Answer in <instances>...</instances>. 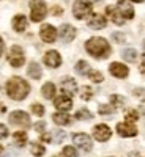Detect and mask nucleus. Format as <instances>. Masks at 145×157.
Listing matches in <instances>:
<instances>
[{"label": "nucleus", "mask_w": 145, "mask_h": 157, "mask_svg": "<svg viewBox=\"0 0 145 157\" xmlns=\"http://www.w3.org/2000/svg\"><path fill=\"white\" fill-rule=\"evenodd\" d=\"M30 93V85L22 77H11L6 82V94L13 101H24Z\"/></svg>", "instance_id": "obj_1"}, {"label": "nucleus", "mask_w": 145, "mask_h": 157, "mask_svg": "<svg viewBox=\"0 0 145 157\" xmlns=\"http://www.w3.org/2000/svg\"><path fill=\"white\" fill-rule=\"evenodd\" d=\"M85 50L93 58L104 60L111 55V44L107 43V39H104L101 36H93L85 43Z\"/></svg>", "instance_id": "obj_2"}, {"label": "nucleus", "mask_w": 145, "mask_h": 157, "mask_svg": "<svg viewBox=\"0 0 145 157\" xmlns=\"http://www.w3.org/2000/svg\"><path fill=\"white\" fill-rule=\"evenodd\" d=\"M91 11H93V6L90 0H76L73 5V14L76 19H87Z\"/></svg>", "instance_id": "obj_3"}, {"label": "nucleus", "mask_w": 145, "mask_h": 157, "mask_svg": "<svg viewBox=\"0 0 145 157\" xmlns=\"http://www.w3.org/2000/svg\"><path fill=\"white\" fill-rule=\"evenodd\" d=\"M47 14V6L43 0H32L30 2V17L33 22H41Z\"/></svg>", "instance_id": "obj_4"}, {"label": "nucleus", "mask_w": 145, "mask_h": 157, "mask_svg": "<svg viewBox=\"0 0 145 157\" xmlns=\"http://www.w3.org/2000/svg\"><path fill=\"white\" fill-rule=\"evenodd\" d=\"M8 61L13 68H21L25 63V54L21 46H13L8 52Z\"/></svg>", "instance_id": "obj_5"}, {"label": "nucleus", "mask_w": 145, "mask_h": 157, "mask_svg": "<svg viewBox=\"0 0 145 157\" xmlns=\"http://www.w3.org/2000/svg\"><path fill=\"white\" fill-rule=\"evenodd\" d=\"M8 121H10L11 124L19 126V127H24V129L30 127V123H32L29 113H25V112H22V110H14L13 113H10Z\"/></svg>", "instance_id": "obj_6"}, {"label": "nucleus", "mask_w": 145, "mask_h": 157, "mask_svg": "<svg viewBox=\"0 0 145 157\" xmlns=\"http://www.w3.org/2000/svg\"><path fill=\"white\" fill-rule=\"evenodd\" d=\"M73 143L77 146V148H81L82 151L88 152L91 151V148H93V141H91V137L84 134V132H77V134H73Z\"/></svg>", "instance_id": "obj_7"}, {"label": "nucleus", "mask_w": 145, "mask_h": 157, "mask_svg": "<svg viewBox=\"0 0 145 157\" xmlns=\"http://www.w3.org/2000/svg\"><path fill=\"white\" fill-rule=\"evenodd\" d=\"M115 129H117V134L120 137H123V138H131V137L137 135V127H136L134 123H128V121L118 123Z\"/></svg>", "instance_id": "obj_8"}, {"label": "nucleus", "mask_w": 145, "mask_h": 157, "mask_svg": "<svg viewBox=\"0 0 145 157\" xmlns=\"http://www.w3.org/2000/svg\"><path fill=\"white\" fill-rule=\"evenodd\" d=\"M111 135H112V130L107 124H98V126L93 127V138L96 141L104 143V141H107L111 138Z\"/></svg>", "instance_id": "obj_9"}, {"label": "nucleus", "mask_w": 145, "mask_h": 157, "mask_svg": "<svg viewBox=\"0 0 145 157\" xmlns=\"http://www.w3.org/2000/svg\"><path fill=\"white\" fill-rule=\"evenodd\" d=\"M39 36H41V39L44 43H54L55 39H57V30L52 27V25L49 24H44L41 25V29H39Z\"/></svg>", "instance_id": "obj_10"}, {"label": "nucleus", "mask_w": 145, "mask_h": 157, "mask_svg": "<svg viewBox=\"0 0 145 157\" xmlns=\"http://www.w3.org/2000/svg\"><path fill=\"white\" fill-rule=\"evenodd\" d=\"M43 61L49 68H58L62 64V57L57 50H47L43 57Z\"/></svg>", "instance_id": "obj_11"}, {"label": "nucleus", "mask_w": 145, "mask_h": 157, "mask_svg": "<svg viewBox=\"0 0 145 157\" xmlns=\"http://www.w3.org/2000/svg\"><path fill=\"white\" fill-rule=\"evenodd\" d=\"M57 35L60 36V39L63 43H71L73 39L76 38V29L73 27L71 24H63Z\"/></svg>", "instance_id": "obj_12"}, {"label": "nucleus", "mask_w": 145, "mask_h": 157, "mask_svg": "<svg viewBox=\"0 0 145 157\" xmlns=\"http://www.w3.org/2000/svg\"><path fill=\"white\" fill-rule=\"evenodd\" d=\"M117 10L120 11V14L123 16V19H133L134 17V8L131 5L129 0H118L117 3Z\"/></svg>", "instance_id": "obj_13"}, {"label": "nucleus", "mask_w": 145, "mask_h": 157, "mask_svg": "<svg viewBox=\"0 0 145 157\" xmlns=\"http://www.w3.org/2000/svg\"><path fill=\"white\" fill-rule=\"evenodd\" d=\"M109 72H111L114 77H117V78H125V77H128L129 69H128L126 64L115 61V63H111V64H109Z\"/></svg>", "instance_id": "obj_14"}, {"label": "nucleus", "mask_w": 145, "mask_h": 157, "mask_svg": "<svg viewBox=\"0 0 145 157\" xmlns=\"http://www.w3.org/2000/svg\"><path fill=\"white\" fill-rule=\"evenodd\" d=\"M62 93L70 96V98L77 93V83L73 77H65L62 80Z\"/></svg>", "instance_id": "obj_15"}, {"label": "nucleus", "mask_w": 145, "mask_h": 157, "mask_svg": "<svg viewBox=\"0 0 145 157\" xmlns=\"http://www.w3.org/2000/svg\"><path fill=\"white\" fill-rule=\"evenodd\" d=\"M54 105H55L57 110L68 113V110H71V107H73V101H71L70 96L62 94V96H57V98L54 99Z\"/></svg>", "instance_id": "obj_16"}, {"label": "nucleus", "mask_w": 145, "mask_h": 157, "mask_svg": "<svg viewBox=\"0 0 145 157\" xmlns=\"http://www.w3.org/2000/svg\"><path fill=\"white\" fill-rule=\"evenodd\" d=\"M106 14H107V17H109L114 24H117V25H123V24H125L123 16L120 14V11L117 10V6H114V5H109V6L106 8Z\"/></svg>", "instance_id": "obj_17"}, {"label": "nucleus", "mask_w": 145, "mask_h": 157, "mask_svg": "<svg viewBox=\"0 0 145 157\" xmlns=\"http://www.w3.org/2000/svg\"><path fill=\"white\" fill-rule=\"evenodd\" d=\"M107 25V21L103 14H93L88 19V27L93 29V30H101Z\"/></svg>", "instance_id": "obj_18"}, {"label": "nucleus", "mask_w": 145, "mask_h": 157, "mask_svg": "<svg viewBox=\"0 0 145 157\" xmlns=\"http://www.w3.org/2000/svg\"><path fill=\"white\" fill-rule=\"evenodd\" d=\"M52 121L58 126H70L71 124V116L66 112H57L52 115Z\"/></svg>", "instance_id": "obj_19"}, {"label": "nucleus", "mask_w": 145, "mask_h": 157, "mask_svg": "<svg viewBox=\"0 0 145 157\" xmlns=\"http://www.w3.org/2000/svg\"><path fill=\"white\" fill-rule=\"evenodd\" d=\"M27 74L30 78H33V80H39L43 75V71H41V66L36 63V61H32L29 64V68H27Z\"/></svg>", "instance_id": "obj_20"}, {"label": "nucleus", "mask_w": 145, "mask_h": 157, "mask_svg": "<svg viewBox=\"0 0 145 157\" xmlns=\"http://www.w3.org/2000/svg\"><path fill=\"white\" fill-rule=\"evenodd\" d=\"M27 17L25 16H22V14H18V16H14L13 17V29H14L16 32H19V33H22L25 29H27Z\"/></svg>", "instance_id": "obj_21"}, {"label": "nucleus", "mask_w": 145, "mask_h": 157, "mask_svg": "<svg viewBox=\"0 0 145 157\" xmlns=\"http://www.w3.org/2000/svg\"><path fill=\"white\" fill-rule=\"evenodd\" d=\"M55 91H57V88H55L54 83H52V82H46L43 85V88H41V94H43L44 99L50 101V99L55 98Z\"/></svg>", "instance_id": "obj_22"}, {"label": "nucleus", "mask_w": 145, "mask_h": 157, "mask_svg": "<svg viewBox=\"0 0 145 157\" xmlns=\"http://www.w3.org/2000/svg\"><path fill=\"white\" fill-rule=\"evenodd\" d=\"M13 140H14V143H16L18 148H24L25 145H27V141H29L27 134H25L24 130H18V132L13 134Z\"/></svg>", "instance_id": "obj_23"}, {"label": "nucleus", "mask_w": 145, "mask_h": 157, "mask_svg": "<svg viewBox=\"0 0 145 157\" xmlns=\"http://www.w3.org/2000/svg\"><path fill=\"white\" fill-rule=\"evenodd\" d=\"M30 152H32V155H35V157H41V155L46 154V148H44L43 145H39V143L33 141V143H30Z\"/></svg>", "instance_id": "obj_24"}, {"label": "nucleus", "mask_w": 145, "mask_h": 157, "mask_svg": "<svg viewBox=\"0 0 145 157\" xmlns=\"http://www.w3.org/2000/svg\"><path fill=\"white\" fill-rule=\"evenodd\" d=\"M76 72L81 74V75H88V72H90L88 63H87L85 60H79V61L76 63Z\"/></svg>", "instance_id": "obj_25"}, {"label": "nucleus", "mask_w": 145, "mask_h": 157, "mask_svg": "<svg viewBox=\"0 0 145 157\" xmlns=\"http://www.w3.org/2000/svg\"><path fill=\"white\" fill-rule=\"evenodd\" d=\"M74 118H76V120H79V121H88V120L93 118V115L88 112V109H81V110L76 112Z\"/></svg>", "instance_id": "obj_26"}, {"label": "nucleus", "mask_w": 145, "mask_h": 157, "mask_svg": "<svg viewBox=\"0 0 145 157\" xmlns=\"http://www.w3.org/2000/svg\"><path fill=\"white\" fill-rule=\"evenodd\" d=\"M123 60H126V61H129V63H133V61H136L137 60V52L134 50V49H125L123 50Z\"/></svg>", "instance_id": "obj_27"}, {"label": "nucleus", "mask_w": 145, "mask_h": 157, "mask_svg": "<svg viewBox=\"0 0 145 157\" xmlns=\"http://www.w3.org/2000/svg\"><path fill=\"white\" fill-rule=\"evenodd\" d=\"M111 105H112L115 110L120 109V107H123V105H125L123 96H120V94H112V96H111Z\"/></svg>", "instance_id": "obj_28"}, {"label": "nucleus", "mask_w": 145, "mask_h": 157, "mask_svg": "<svg viewBox=\"0 0 145 157\" xmlns=\"http://www.w3.org/2000/svg\"><path fill=\"white\" fill-rule=\"evenodd\" d=\"M137 118H139V113H137V110H134V109H129V110L125 112V120H126L128 123H136Z\"/></svg>", "instance_id": "obj_29"}, {"label": "nucleus", "mask_w": 145, "mask_h": 157, "mask_svg": "<svg viewBox=\"0 0 145 157\" xmlns=\"http://www.w3.org/2000/svg\"><path fill=\"white\" fill-rule=\"evenodd\" d=\"M88 78H90V80L91 82H93V83H101L103 80H104V77H103V74L99 72V71H91L90 69V72H88Z\"/></svg>", "instance_id": "obj_30"}, {"label": "nucleus", "mask_w": 145, "mask_h": 157, "mask_svg": "<svg viewBox=\"0 0 145 157\" xmlns=\"http://www.w3.org/2000/svg\"><path fill=\"white\" fill-rule=\"evenodd\" d=\"M81 98H82L84 101H90L91 98H93V90H91V86H88V85L82 86V90H81Z\"/></svg>", "instance_id": "obj_31"}, {"label": "nucleus", "mask_w": 145, "mask_h": 157, "mask_svg": "<svg viewBox=\"0 0 145 157\" xmlns=\"http://www.w3.org/2000/svg\"><path fill=\"white\" fill-rule=\"evenodd\" d=\"M115 112V109L111 105V104H107V105H106V104H101V105L98 107V113L99 115H112Z\"/></svg>", "instance_id": "obj_32"}, {"label": "nucleus", "mask_w": 145, "mask_h": 157, "mask_svg": "<svg viewBox=\"0 0 145 157\" xmlns=\"http://www.w3.org/2000/svg\"><path fill=\"white\" fill-rule=\"evenodd\" d=\"M62 154H63V157H79V154H77L74 146H65Z\"/></svg>", "instance_id": "obj_33"}, {"label": "nucleus", "mask_w": 145, "mask_h": 157, "mask_svg": "<svg viewBox=\"0 0 145 157\" xmlns=\"http://www.w3.org/2000/svg\"><path fill=\"white\" fill-rule=\"evenodd\" d=\"M30 110H32V113L36 115V116H43V115H44V107L41 105V104H32Z\"/></svg>", "instance_id": "obj_34"}, {"label": "nucleus", "mask_w": 145, "mask_h": 157, "mask_svg": "<svg viewBox=\"0 0 145 157\" xmlns=\"http://www.w3.org/2000/svg\"><path fill=\"white\" fill-rule=\"evenodd\" d=\"M52 141H55V143H62L63 140H65V137H66V134L63 132V130H54L52 132Z\"/></svg>", "instance_id": "obj_35"}, {"label": "nucleus", "mask_w": 145, "mask_h": 157, "mask_svg": "<svg viewBox=\"0 0 145 157\" xmlns=\"http://www.w3.org/2000/svg\"><path fill=\"white\" fill-rule=\"evenodd\" d=\"M33 129L36 130V132H39V134H44V130H46V123H44V121H38V123H35Z\"/></svg>", "instance_id": "obj_36"}, {"label": "nucleus", "mask_w": 145, "mask_h": 157, "mask_svg": "<svg viewBox=\"0 0 145 157\" xmlns=\"http://www.w3.org/2000/svg\"><path fill=\"white\" fill-rule=\"evenodd\" d=\"M112 38H114V41H115V43H125V39H126L123 33H118V32L112 33Z\"/></svg>", "instance_id": "obj_37"}, {"label": "nucleus", "mask_w": 145, "mask_h": 157, "mask_svg": "<svg viewBox=\"0 0 145 157\" xmlns=\"http://www.w3.org/2000/svg\"><path fill=\"white\" fill-rule=\"evenodd\" d=\"M8 137V127L5 124H0V140H3Z\"/></svg>", "instance_id": "obj_38"}, {"label": "nucleus", "mask_w": 145, "mask_h": 157, "mask_svg": "<svg viewBox=\"0 0 145 157\" xmlns=\"http://www.w3.org/2000/svg\"><path fill=\"white\" fill-rule=\"evenodd\" d=\"M133 94L137 96V98H145V90H143V88H136V90L133 91Z\"/></svg>", "instance_id": "obj_39"}, {"label": "nucleus", "mask_w": 145, "mask_h": 157, "mask_svg": "<svg viewBox=\"0 0 145 157\" xmlns=\"http://www.w3.org/2000/svg\"><path fill=\"white\" fill-rule=\"evenodd\" d=\"M41 141H44V143H50V141H52V135L47 134V132L41 134Z\"/></svg>", "instance_id": "obj_40"}, {"label": "nucleus", "mask_w": 145, "mask_h": 157, "mask_svg": "<svg viewBox=\"0 0 145 157\" xmlns=\"http://www.w3.org/2000/svg\"><path fill=\"white\" fill-rule=\"evenodd\" d=\"M139 69H140V72L145 75V54L142 55V60H140V66H139Z\"/></svg>", "instance_id": "obj_41"}, {"label": "nucleus", "mask_w": 145, "mask_h": 157, "mask_svg": "<svg viewBox=\"0 0 145 157\" xmlns=\"http://www.w3.org/2000/svg\"><path fill=\"white\" fill-rule=\"evenodd\" d=\"M62 13H63V10L60 6H54V8H52V14H54V16H60Z\"/></svg>", "instance_id": "obj_42"}, {"label": "nucleus", "mask_w": 145, "mask_h": 157, "mask_svg": "<svg viewBox=\"0 0 145 157\" xmlns=\"http://www.w3.org/2000/svg\"><path fill=\"white\" fill-rule=\"evenodd\" d=\"M3 47H5V43H3V39L0 38V57H2V54H3Z\"/></svg>", "instance_id": "obj_43"}, {"label": "nucleus", "mask_w": 145, "mask_h": 157, "mask_svg": "<svg viewBox=\"0 0 145 157\" xmlns=\"http://www.w3.org/2000/svg\"><path fill=\"white\" fill-rule=\"evenodd\" d=\"M131 2H137V3H140V2H143V0H131Z\"/></svg>", "instance_id": "obj_44"}, {"label": "nucleus", "mask_w": 145, "mask_h": 157, "mask_svg": "<svg viewBox=\"0 0 145 157\" xmlns=\"http://www.w3.org/2000/svg\"><path fill=\"white\" fill-rule=\"evenodd\" d=\"M2 151H3V146H0V154H2Z\"/></svg>", "instance_id": "obj_45"}, {"label": "nucleus", "mask_w": 145, "mask_h": 157, "mask_svg": "<svg viewBox=\"0 0 145 157\" xmlns=\"http://www.w3.org/2000/svg\"><path fill=\"white\" fill-rule=\"evenodd\" d=\"M143 47H145V41H143Z\"/></svg>", "instance_id": "obj_46"}, {"label": "nucleus", "mask_w": 145, "mask_h": 157, "mask_svg": "<svg viewBox=\"0 0 145 157\" xmlns=\"http://www.w3.org/2000/svg\"><path fill=\"white\" fill-rule=\"evenodd\" d=\"M55 157H60V155H55Z\"/></svg>", "instance_id": "obj_47"}, {"label": "nucleus", "mask_w": 145, "mask_h": 157, "mask_svg": "<svg viewBox=\"0 0 145 157\" xmlns=\"http://www.w3.org/2000/svg\"><path fill=\"white\" fill-rule=\"evenodd\" d=\"M0 91H2V88H0Z\"/></svg>", "instance_id": "obj_48"}, {"label": "nucleus", "mask_w": 145, "mask_h": 157, "mask_svg": "<svg viewBox=\"0 0 145 157\" xmlns=\"http://www.w3.org/2000/svg\"><path fill=\"white\" fill-rule=\"evenodd\" d=\"M96 2H98V0H96Z\"/></svg>", "instance_id": "obj_49"}]
</instances>
